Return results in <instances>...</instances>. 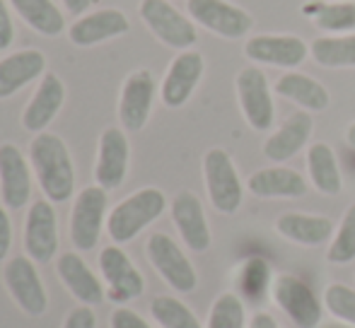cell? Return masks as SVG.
Masks as SVG:
<instances>
[{"label":"cell","instance_id":"cell-28","mask_svg":"<svg viewBox=\"0 0 355 328\" xmlns=\"http://www.w3.org/2000/svg\"><path fill=\"white\" fill-rule=\"evenodd\" d=\"M15 12L44 37H58L66 27L63 12L51 3V0H10Z\"/></svg>","mask_w":355,"mask_h":328},{"label":"cell","instance_id":"cell-25","mask_svg":"<svg viewBox=\"0 0 355 328\" xmlns=\"http://www.w3.org/2000/svg\"><path fill=\"white\" fill-rule=\"evenodd\" d=\"M58 275L66 282V287L85 304H99L104 300V290L94 273L87 268V263L78 256V253H63L58 258Z\"/></svg>","mask_w":355,"mask_h":328},{"label":"cell","instance_id":"cell-42","mask_svg":"<svg viewBox=\"0 0 355 328\" xmlns=\"http://www.w3.org/2000/svg\"><path fill=\"white\" fill-rule=\"evenodd\" d=\"M346 140H348V145L355 147V123H351V126H348V131H346Z\"/></svg>","mask_w":355,"mask_h":328},{"label":"cell","instance_id":"cell-37","mask_svg":"<svg viewBox=\"0 0 355 328\" xmlns=\"http://www.w3.org/2000/svg\"><path fill=\"white\" fill-rule=\"evenodd\" d=\"M15 42V22L10 17L8 5L0 0V51L10 48V44Z\"/></svg>","mask_w":355,"mask_h":328},{"label":"cell","instance_id":"cell-35","mask_svg":"<svg viewBox=\"0 0 355 328\" xmlns=\"http://www.w3.org/2000/svg\"><path fill=\"white\" fill-rule=\"evenodd\" d=\"M324 304L331 311V316L355 326V290L341 282H334L324 292Z\"/></svg>","mask_w":355,"mask_h":328},{"label":"cell","instance_id":"cell-12","mask_svg":"<svg viewBox=\"0 0 355 328\" xmlns=\"http://www.w3.org/2000/svg\"><path fill=\"white\" fill-rule=\"evenodd\" d=\"M99 268L102 275L109 285V300L114 302H128L143 295L145 280L136 266L131 263V258L121 251L119 246H107L99 253Z\"/></svg>","mask_w":355,"mask_h":328},{"label":"cell","instance_id":"cell-22","mask_svg":"<svg viewBox=\"0 0 355 328\" xmlns=\"http://www.w3.org/2000/svg\"><path fill=\"white\" fill-rule=\"evenodd\" d=\"M46 58L37 48H24L12 56L0 61V99L12 97L29 82H34L39 75H44Z\"/></svg>","mask_w":355,"mask_h":328},{"label":"cell","instance_id":"cell-43","mask_svg":"<svg viewBox=\"0 0 355 328\" xmlns=\"http://www.w3.org/2000/svg\"><path fill=\"white\" fill-rule=\"evenodd\" d=\"M351 167L355 169V157H353V160H351Z\"/></svg>","mask_w":355,"mask_h":328},{"label":"cell","instance_id":"cell-4","mask_svg":"<svg viewBox=\"0 0 355 328\" xmlns=\"http://www.w3.org/2000/svg\"><path fill=\"white\" fill-rule=\"evenodd\" d=\"M145 253H148L150 263L155 266V271L162 275V280L169 287H174L177 292H189L196 290L198 275L193 271L191 261L187 258V253L179 248L177 242L172 237L162 235V232H155L153 237L145 244Z\"/></svg>","mask_w":355,"mask_h":328},{"label":"cell","instance_id":"cell-1","mask_svg":"<svg viewBox=\"0 0 355 328\" xmlns=\"http://www.w3.org/2000/svg\"><path fill=\"white\" fill-rule=\"evenodd\" d=\"M34 174L49 201L66 203L75 188V169L66 143L53 133H39L29 147Z\"/></svg>","mask_w":355,"mask_h":328},{"label":"cell","instance_id":"cell-31","mask_svg":"<svg viewBox=\"0 0 355 328\" xmlns=\"http://www.w3.org/2000/svg\"><path fill=\"white\" fill-rule=\"evenodd\" d=\"M244 302L234 292H223L211 307L208 328H244Z\"/></svg>","mask_w":355,"mask_h":328},{"label":"cell","instance_id":"cell-27","mask_svg":"<svg viewBox=\"0 0 355 328\" xmlns=\"http://www.w3.org/2000/svg\"><path fill=\"white\" fill-rule=\"evenodd\" d=\"M307 169L314 188L324 196H336L343 188L341 169H338L336 155L327 143H314L307 150Z\"/></svg>","mask_w":355,"mask_h":328},{"label":"cell","instance_id":"cell-32","mask_svg":"<svg viewBox=\"0 0 355 328\" xmlns=\"http://www.w3.org/2000/svg\"><path fill=\"white\" fill-rule=\"evenodd\" d=\"M314 24L324 32H353L355 29V3H327L314 12Z\"/></svg>","mask_w":355,"mask_h":328},{"label":"cell","instance_id":"cell-30","mask_svg":"<svg viewBox=\"0 0 355 328\" xmlns=\"http://www.w3.org/2000/svg\"><path fill=\"white\" fill-rule=\"evenodd\" d=\"M150 314L162 328H201V321L196 319V314L177 297H155L153 304H150Z\"/></svg>","mask_w":355,"mask_h":328},{"label":"cell","instance_id":"cell-7","mask_svg":"<svg viewBox=\"0 0 355 328\" xmlns=\"http://www.w3.org/2000/svg\"><path fill=\"white\" fill-rule=\"evenodd\" d=\"M237 97L242 113L254 131H268L276 121V104L268 80L257 66H247L237 75Z\"/></svg>","mask_w":355,"mask_h":328},{"label":"cell","instance_id":"cell-2","mask_svg":"<svg viewBox=\"0 0 355 328\" xmlns=\"http://www.w3.org/2000/svg\"><path fill=\"white\" fill-rule=\"evenodd\" d=\"M164 208H167V198L159 188H141L112 210L107 222L109 237L116 244H126V242L136 239L150 222H155L162 215Z\"/></svg>","mask_w":355,"mask_h":328},{"label":"cell","instance_id":"cell-15","mask_svg":"<svg viewBox=\"0 0 355 328\" xmlns=\"http://www.w3.org/2000/svg\"><path fill=\"white\" fill-rule=\"evenodd\" d=\"M128 160H131V147H128L126 133L119 128H107L99 138V157L94 169L99 186L107 191L121 186L128 174Z\"/></svg>","mask_w":355,"mask_h":328},{"label":"cell","instance_id":"cell-34","mask_svg":"<svg viewBox=\"0 0 355 328\" xmlns=\"http://www.w3.org/2000/svg\"><path fill=\"white\" fill-rule=\"evenodd\" d=\"M273 285L271 280V268L261 258H252L244 263L242 273H239V290L249 297V300H261V295Z\"/></svg>","mask_w":355,"mask_h":328},{"label":"cell","instance_id":"cell-14","mask_svg":"<svg viewBox=\"0 0 355 328\" xmlns=\"http://www.w3.org/2000/svg\"><path fill=\"white\" fill-rule=\"evenodd\" d=\"M249 61L266 63L278 68H295L307 58L309 48L300 37L290 34H259L252 37L244 46Z\"/></svg>","mask_w":355,"mask_h":328},{"label":"cell","instance_id":"cell-36","mask_svg":"<svg viewBox=\"0 0 355 328\" xmlns=\"http://www.w3.org/2000/svg\"><path fill=\"white\" fill-rule=\"evenodd\" d=\"M112 328H153L143 316H138L136 311L126 309V307H119L112 314Z\"/></svg>","mask_w":355,"mask_h":328},{"label":"cell","instance_id":"cell-13","mask_svg":"<svg viewBox=\"0 0 355 328\" xmlns=\"http://www.w3.org/2000/svg\"><path fill=\"white\" fill-rule=\"evenodd\" d=\"M24 248L37 263H49L58 248L56 212L49 201H34L24 222Z\"/></svg>","mask_w":355,"mask_h":328},{"label":"cell","instance_id":"cell-29","mask_svg":"<svg viewBox=\"0 0 355 328\" xmlns=\"http://www.w3.org/2000/svg\"><path fill=\"white\" fill-rule=\"evenodd\" d=\"M309 51L324 68H355V34L322 37L312 44Z\"/></svg>","mask_w":355,"mask_h":328},{"label":"cell","instance_id":"cell-23","mask_svg":"<svg viewBox=\"0 0 355 328\" xmlns=\"http://www.w3.org/2000/svg\"><path fill=\"white\" fill-rule=\"evenodd\" d=\"M247 188L259 198H302L307 193V181L295 169L271 167L252 174Z\"/></svg>","mask_w":355,"mask_h":328},{"label":"cell","instance_id":"cell-41","mask_svg":"<svg viewBox=\"0 0 355 328\" xmlns=\"http://www.w3.org/2000/svg\"><path fill=\"white\" fill-rule=\"evenodd\" d=\"M92 3L94 0H63V5H66V10L71 15H83Z\"/></svg>","mask_w":355,"mask_h":328},{"label":"cell","instance_id":"cell-5","mask_svg":"<svg viewBox=\"0 0 355 328\" xmlns=\"http://www.w3.org/2000/svg\"><path fill=\"white\" fill-rule=\"evenodd\" d=\"M271 292L276 304L297 328H317L322 324V304L304 280L283 273V275L273 277Z\"/></svg>","mask_w":355,"mask_h":328},{"label":"cell","instance_id":"cell-18","mask_svg":"<svg viewBox=\"0 0 355 328\" xmlns=\"http://www.w3.org/2000/svg\"><path fill=\"white\" fill-rule=\"evenodd\" d=\"M172 220L182 235L184 244L191 251H206L211 246V227H208L206 212L196 193L182 191L172 201Z\"/></svg>","mask_w":355,"mask_h":328},{"label":"cell","instance_id":"cell-11","mask_svg":"<svg viewBox=\"0 0 355 328\" xmlns=\"http://www.w3.org/2000/svg\"><path fill=\"white\" fill-rule=\"evenodd\" d=\"M155 92H157V84L150 71H136L126 78L121 99H119V118L126 131L136 133L145 128L153 111Z\"/></svg>","mask_w":355,"mask_h":328},{"label":"cell","instance_id":"cell-39","mask_svg":"<svg viewBox=\"0 0 355 328\" xmlns=\"http://www.w3.org/2000/svg\"><path fill=\"white\" fill-rule=\"evenodd\" d=\"M10 246H12V222L5 208H0V261L10 253Z\"/></svg>","mask_w":355,"mask_h":328},{"label":"cell","instance_id":"cell-8","mask_svg":"<svg viewBox=\"0 0 355 328\" xmlns=\"http://www.w3.org/2000/svg\"><path fill=\"white\" fill-rule=\"evenodd\" d=\"M104 212H107V188H83V193L75 198V206L71 212V239L75 248L89 251V248L97 246Z\"/></svg>","mask_w":355,"mask_h":328},{"label":"cell","instance_id":"cell-24","mask_svg":"<svg viewBox=\"0 0 355 328\" xmlns=\"http://www.w3.org/2000/svg\"><path fill=\"white\" fill-rule=\"evenodd\" d=\"M276 230L285 239L297 242L304 246H319L331 239L334 222L324 215H307V212H285L278 217Z\"/></svg>","mask_w":355,"mask_h":328},{"label":"cell","instance_id":"cell-38","mask_svg":"<svg viewBox=\"0 0 355 328\" xmlns=\"http://www.w3.org/2000/svg\"><path fill=\"white\" fill-rule=\"evenodd\" d=\"M63 328H97V319H94L89 307H78L68 314L66 326Z\"/></svg>","mask_w":355,"mask_h":328},{"label":"cell","instance_id":"cell-3","mask_svg":"<svg viewBox=\"0 0 355 328\" xmlns=\"http://www.w3.org/2000/svg\"><path fill=\"white\" fill-rule=\"evenodd\" d=\"M203 176H206L208 198H211L215 210L223 212V215L237 212V208L242 206L244 188L232 157L223 147H213V150L206 152V157H203Z\"/></svg>","mask_w":355,"mask_h":328},{"label":"cell","instance_id":"cell-19","mask_svg":"<svg viewBox=\"0 0 355 328\" xmlns=\"http://www.w3.org/2000/svg\"><path fill=\"white\" fill-rule=\"evenodd\" d=\"M131 29L128 17L116 8L109 10H97L92 15H85L78 22H73L71 32V42L75 46H94V44H102L107 39H116L121 34H126Z\"/></svg>","mask_w":355,"mask_h":328},{"label":"cell","instance_id":"cell-16","mask_svg":"<svg viewBox=\"0 0 355 328\" xmlns=\"http://www.w3.org/2000/svg\"><path fill=\"white\" fill-rule=\"evenodd\" d=\"M203 56L198 51H182L169 66L162 82V102L169 109H179L189 102L196 84L203 78Z\"/></svg>","mask_w":355,"mask_h":328},{"label":"cell","instance_id":"cell-40","mask_svg":"<svg viewBox=\"0 0 355 328\" xmlns=\"http://www.w3.org/2000/svg\"><path fill=\"white\" fill-rule=\"evenodd\" d=\"M249 328H281V326H278V321L273 319L271 314H266V311H259V314H254Z\"/></svg>","mask_w":355,"mask_h":328},{"label":"cell","instance_id":"cell-17","mask_svg":"<svg viewBox=\"0 0 355 328\" xmlns=\"http://www.w3.org/2000/svg\"><path fill=\"white\" fill-rule=\"evenodd\" d=\"M0 193L8 208L19 210L32 196V174L24 155L15 145H0Z\"/></svg>","mask_w":355,"mask_h":328},{"label":"cell","instance_id":"cell-6","mask_svg":"<svg viewBox=\"0 0 355 328\" xmlns=\"http://www.w3.org/2000/svg\"><path fill=\"white\" fill-rule=\"evenodd\" d=\"M141 17L148 24L150 32L162 44H167V46L179 48V51H189L196 44V27H193V22H189L167 0H143Z\"/></svg>","mask_w":355,"mask_h":328},{"label":"cell","instance_id":"cell-33","mask_svg":"<svg viewBox=\"0 0 355 328\" xmlns=\"http://www.w3.org/2000/svg\"><path fill=\"white\" fill-rule=\"evenodd\" d=\"M327 258L331 263H338V266L355 261V203L343 215L336 237H334L331 246L327 251Z\"/></svg>","mask_w":355,"mask_h":328},{"label":"cell","instance_id":"cell-10","mask_svg":"<svg viewBox=\"0 0 355 328\" xmlns=\"http://www.w3.org/2000/svg\"><path fill=\"white\" fill-rule=\"evenodd\" d=\"M3 277L19 309H24L29 316H42L46 311V290H44L37 268L27 256H15L12 261H8Z\"/></svg>","mask_w":355,"mask_h":328},{"label":"cell","instance_id":"cell-20","mask_svg":"<svg viewBox=\"0 0 355 328\" xmlns=\"http://www.w3.org/2000/svg\"><path fill=\"white\" fill-rule=\"evenodd\" d=\"M63 99H66V87H63L61 78L46 73L42 84L34 92L32 102L27 104L22 113V126L32 133H42L49 123L56 118V113L61 111Z\"/></svg>","mask_w":355,"mask_h":328},{"label":"cell","instance_id":"cell-21","mask_svg":"<svg viewBox=\"0 0 355 328\" xmlns=\"http://www.w3.org/2000/svg\"><path fill=\"white\" fill-rule=\"evenodd\" d=\"M314 121L307 111H295L285 118V123L273 133L263 145V155L273 162H288L295 157L304 145H307L309 136H312Z\"/></svg>","mask_w":355,"mask_h":328},{"label":"cell","instance_id":"cell-9","mask_svg":"<svg viewBox=\"0 0 355 328\" xmlns=\"http://www.w3.org/2000/svg\"><path fill=\"white\" fill-rule=\"evenodd\" d=\"M187 8L193 22L225 39H239L252 29L249 12L227 0H189Z\"/></svg>","mask_w":355,"mask_h":328},{"label":"cell","instance_id":"cell-26","mask_svg":"<svg viewBox=\"0 0 355 328\" xmlns=\"http://www.w3.org/2000/svg\"><path fill=\"white\" fill-rule=\"evenodd\" d=\"M276 92L290 102L300 104L307 111H324L331 102L327 87L317 82L314 78L302 75V73H285L281 80L276 82Z\"/></svg>","mask_w":355,"mask_h":328}]
</instances>
